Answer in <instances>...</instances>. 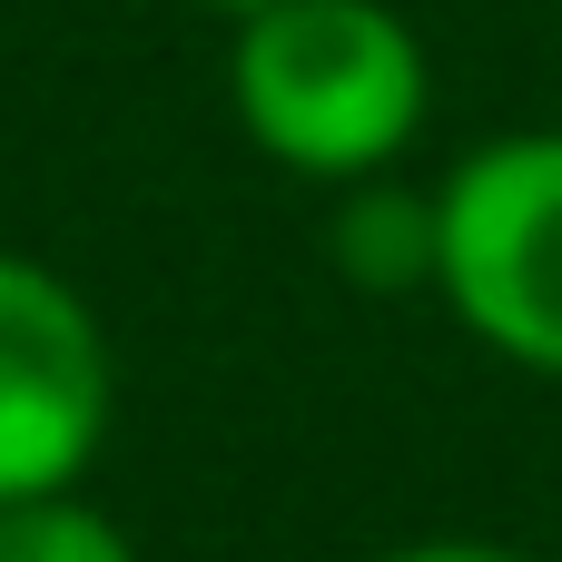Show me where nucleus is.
Segmentation results:
<instances>
[{
  "label": "nucleus",
  "mask_w": 562,
  "mask_h": 562,
  "mask_svg": "<svg viewBox=\"0 0 562 562\" xmlns=\"http://www.w3.org/2000/svg\"><path fill=\"white\" fill-rule=\"evenodd\" d=\"M227 99L296 178H375L425 128V49L385 0H267L237 20Z\"/></svg>",
  "instance_id": "f257e3e1"
},
{
  "label": "nucleus",
  "mask_w": 562,
  "mask_h": 562,
  "mask_svg": "<svg viewBox=\"0 0 562 562\" xmlns=\"http://www.w3.org/2000/svg\"><path fill=\"white\" fill-rule=\"evenodd\" d=\"M435 286L514 366L562 375V128L474 148L435 198Z\"/></svg>",
  "instance_id": "f03ea898"
},
{
  "label": "nucleus",
  "mask_w": 562,
  "mask_h": 562,
  "mask_svg": "<svg viewBox=\"0 0 562 562\" xmlns=\"http://www.w3.org/2000/svg\"><path fill=\"white\" fill-rule=\"evenodd\" d=\"M109 336L89 316V296L0 247V504H40L69 494L109 435Z\"/></svg>",
  "instance_id": "7ed1b4c3"
},
{
  "label": "nucleus",
  "mask_w": 562,
  "mask_h": 562,
  "mask_svg": "<svg viewBox=\"0 0 562 562\" xmlns=\"http://www.w3.org/2000/svg\"><path fill=\"white\" fill-rule=\"evenodd\" d=\"M336 257H346L366 286H415V277H435V207H415V198L356 178V207H346V227H336Z\"/></svg>",
  "instance_id": "20e7f679"
},
{
  "label": "nucleus",
  "mask_w": 562,
  "mask_h": 562,
  "mask_svg": "<svg viewBox=\"0 0 562 562\" xmlns=\"http://www.w3.org/2000/svg\"><path fill=\"white\" fill-rule=\"evenodd\" d=\"M0 562H138V543L79 494H40V504H0Z\"/></svg>",
  "instance_id": "39448f33"
},
{
  "label": "nucleus",
  "mask_w": 562,
  "mask_h": 562,
  "mask_svg": "<svg viewBox=\"0 0 562 562\" xmlns=\"http://www.w3.org/2000/svg\"><path fill=\"white\" fill-rule=\"evenodd\" d=\"M385 562H533V553H514V543H405Z\"/></svg>",
  "instance_id": "423d86ee"
},
{
  "label": "nucleus",
  "mask_w": 562,
  "mask_h": 562,
  "mask_svg": "<svg viewBox=\"0 0 562 562\" xmlns=\"http://www.w3.org/2000/svg\"><path fill=\"white\" fill-rule=\"evenodd\" d=\"M217 10H237V20H247V10H267V0H217Z\"/></svg>",
  "instance_id": "0eeeda50"
}]
</instances>
